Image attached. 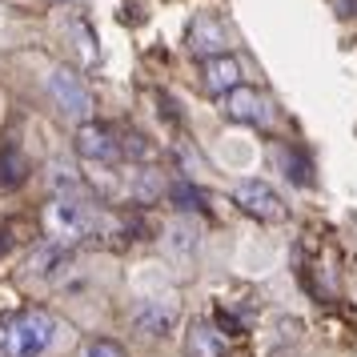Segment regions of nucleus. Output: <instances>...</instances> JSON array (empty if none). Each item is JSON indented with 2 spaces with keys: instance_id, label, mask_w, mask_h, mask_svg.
I'll use <instances>...</instances> for the list:
<instances>
[{
  "instance_id": "nucleus-4",
  "label": "nucleus",
  "mask_w": 357,
  "mask_h": 357,
  "mask_svg": "<svg viewBox=\"0 0 357 357\" xmlns=\"http://www.w3.org/2000/svg\"><path fill=\"white\" fill-rule=\"evenodd\" d=\"M233 201H237L249 217H257V221H285V201H281V193H277L273 185H265V181H241V185L233 189Z\"/></svg>"
},
{
  "instance_id": "nucleus-14",
  "label": "nucleus",
  "mask_w": 357,
  "mask_h": 357,
  "mask_svg": "<svg viewBox=\"0 0 357 357\" xmlns=\"http://www.w3.org/2000/svg\"><path fill=\"white\" fill-rule=\"evenodd\" d=\"M277 165L285 169V177L293 181V185H309V161L297 153V149H277Z\"/></svg>"
},
{
  "instance_id": "nucleus-1",
  "label": "nucleus",
  "mask_w": 357,
  "mask_h": 357,
  "mask_svg": "<svg viewBox=\"0 0 357 357\" xmlns=\"http://www.w3.org/2000/svg\"><path fill=\"white\" fill-rule=\"evenodd\" d=\"M56 341V317L45 309H20L0 321V357H45Z\"/></svg>"
},
{
  "instance_id": "nucleus-5",
  "label": "nucleus",
  "mask_w": 357,
  "mask_h": 357,
  "mask_svg": "<svg viewBox=\"0 0 357 357\" xmlns=\"http://www.w3.org/2000/svg\"><path fill=\"white\" fill-rule=\"evenodd\" d=\"M181 309L173 297H145L141 305L132 309V325L145 333V337H169L177 329Z\"/></svg>"
},
{
  "instance_id": "nucleus-6",
  "label": "nucleus",
  "mask_w": 357,
  "mask_h": 357,
  "mask_svg": "<svg viewBox=\"0 0 357 357\" xmlns=\"http://www.w3.org/2000/svg\"><path fill=\"white\" fill-rule=\"evenodd\" d=\"M77 153H81L84 161H97V165H116L125 157V145L116 141L113 129H105V125H81L77 132Z\"/></svg>"
},
{
  "instance_id": "nucleus-17",
  "label": "nucleus",
  "mask_w": 357,
  "mask_h": 357,
  "mask_svg": "<svg viewBox=\"0 0 357 357\" xmlns=\"http://www.w3.org/2000/svg\"><path fill=\"white\" fill-rule=\"evenodd\" d=\"M73 33H77V40H81L84 61H97V36L89 33V24H84V20H73Z\"/></svg>"
},
{
  "instance_id": "nucleus-19",
  "label": "nucleus",
  "mask_w": 357,
  "mask_h": 357,
  "mask_svg": "<svg viewBox=\"0 0 357 357\" xmlns=\"http://www.w3.org/2000/svg\"><path fill=\"white\" fill-rule=\"evenodd\" d=\"M4 249H8V233H4V229H0V253H4Z\"/></svg>"
},
{
  "instance_id": "nucleus-16",
  "label": "nucleus",
  "mask_w": 357,
  "mask_h": 357,
  "mask_svg": "<svg viewBox=\"0 0 357 357\" xmlns=\"http://www.w3.org/2000/svg\"><path fill=\"white\" fill-rule=\"evenodd\" d=\"M84 357H129L121 341H109V337H97L84 345Z\"/></svg>"
},
{
  "instance_id": "nucleus-18",
  "label": "nucleus",
  "mask_w": 357,
  "mask_h": 357,
  "mask_svg": "<svg viewBox=\"0 0 357 357\" xmlns=\"http://www.w3.org/2000/svg\"><path fill=\"white\" fill-rule=\"evenodd\" d=\"M52 181H56V185H65V189H77V177H73V169H68V165H52Z\"/></svg>"
},
{
  "instance_id": "nucleus-11",
  "label": "nucleus",
  "mask_w": 357,
  "mask_h": 357,
  "mask_svg": "<svg viewBox=\"0 0 357 357\" xmlns=\"http://www.w3.org/2000/svg\"><path fill=\"white\" fill-rule=\"evenodd\" d=\"M29 181V161L17 145H4L0 149V189H20Z\"/></svg>"
},
{
  "instance_id": "nucleus-9",
  "label": "nucleus",
  "mask_w": 357,
  "mask_h": 357,
  "mask_svg": "<svg viewBox=\"0 0 357 357\" xmlns=\"http://www.w3.org/2000/svg\"><path fill=\"white\" fill-rule=\"evenodd\" d=\"M225 354V337L217 333V325L193 321L185 333V357H221Z\"/></svg>"
},
{
  "instance_id": "nucleus-3",
  "label": "nucleus",
  "mask_w": 357,
  "mask_h": 357,
  "mask_svg": "<svg viewBox=\"0 0 357 357\" xmlns=\"http://www.w3.org/2000/svg\"><path fill=\"white\" fill-rule=\"evenodd\" d=\"M49 97L56 100V109L65 116L89 125V116H93V97H89V84H84L73 68H56L49 77Z\"/></svg>"
},
{
  "instance_id": "nucleus-8",
  "label": "nucleus",
  "mask_w": 357,
  "mask_h": 357,
  "mask_svg": "<svg viewBox=\"0 0 357 357\" xmlns=\"http://www.w3.org/2000/svg\"><path fill=\"white\" fill-rule=\"evenodd\" d=\"M189 49L197 52V56H225L229 49V36H225V24H217L213 17H201L193 20V29H189Z\"/></svg>"
},
{
  "instance_id": "nucleus-12",
  "label": "nucleus",
  "mask_w": 357,
  "mask_h": 357,
  "mask_svg": "<svg viewBox=\"0 0 357 357\" xmlns=\"http://www.w3.org/2000/svg\"><path fill=\"white\" fill-rule=\"evenodd\" d=\"M165 245H169L173 257H193L197 245H201V233H197V225H189V221H177V225L169 229Z\"/></svg>"
},
{
  "instance_id": "nucleus-15",
  "label": "nucleus",
  "mask_w": 357,
  "mask_h": 357,
  "mask_svg": "<svg viewBox=\"0 0 357 357\" xmlns=\"http://www.w3.org/2000/svg\"><path fill=\"white\" fill-rule=\"evenodd\" d=\"M173 201H177L181 213H201V209H205V193L193 189L189 181H177V185H173Z\"/></svg>"
},
{
  "instance_id": "nucleus-7",
  "label": "nucleus",
  "mask_w": 357,
  "mask_h": 357,
  "mask_svg": "<svg viewBox=\"0 0 357 357\" xmlns=\"http://www.w3.org/2000/svg\"><path fill=\"white\" fill-rule=\"evenodd\" d=\"M225 113L229 121H241V125H257V129H265L269 121H273V105H269V97L265 93H257V89H233L225 97Z\"/></svg>"
},
{
  "instance_id": "nucleus-13",
  "label": "nucleus",
  "mask_w": 357,
  "mask_h": 357,
  "mask_svg": "<svg viewBox=\"0 0 357 357\" xmlns=\"http://www.w3.org/2000/svg\"><path fill=\"white\" fill-rule=\"evenodd\" d=\"M68 261H73V257H68L61 245H49V249H40V253L29 261V269H33L36 277H56L61 269H68Z\"/></svg>"
},
{
  "instance_id": "nucleus-2",
  "label": "nucleus",
  "mask_w": 357,
  "mask_h": 357,
  "mask_svg": "<svg viewBox=\"0 0 357 357\" xmlns=\"http://www.w3.org/2000/svg\"><path fill=\"white\" fill-rule=\"evenodd\" d=\"M49 233L52 241L61 245H73V241H84V237H93L100 233V213L97 205H89L81 197H56L49 205Z\"/></svg>"
},
{
  "instance_id": "nucleus-10",
  "label": "nucleus",
  "mask_w": 357,
  "mask_h": 357,
  "mask_svg": "<svg viewBox=\"0 0 357 357\" xmlns=\"http://www.w3.org/2000/svg\"><path fill=\"white\" fill-rule=\"evenodd\" d=\"M205 84H209V93L229 97L233 89H241V65L233 56H213V61H205Z\"/></svg>"
}]
</instances>
